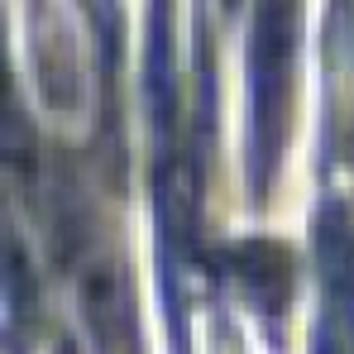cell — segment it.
I'll return each instance as SVG.
<instances>
[{"mask_svg":"<svg viewBox=\"0 0 354 354\" xmlns=\"http://www.w3.org/2000/svg\"><path fill=\"white\" fill-rule=\"evenodd\" d=\"M316 263H321V288H326V330L354 340V225L345 206L321 211Z\"/></svg>","mask_w":354,"mask_h":354,"instance_id":"3957f363","label":"cell"},{"mask_svg":"<svg viewBox=\"0 0 354 354\" xmlns=\"http://www.w3.org/2000/svg\"><path fill=\"white\" fill-rule=\"evenodd\" d=\"M230 263V278L239 283V292L249 297L259 311H283L288 297H292V254L283 244H268V239H244L225 254Z\"/></svg>","mask_w":354,"mask_h":354,"instance_id":"277c9868","label":"cell"},{"mask_svg":"<svg viewBox=\"0 0 354 354\" xmlns=\"http://www.w3.org/2000/svg\"><path fill=\"white\" fill-rule=\"evenodd\" d=\"M326 134L330 153H354V0L326 15Z\"/></svg>","mask_w":354,"mask_h":354,"instance_id":"7a4b0ae2","label":"cell"},{"mask_svg":"<svg viewBox=\"0 0 354 354\" xmlns=\"http://www.w3.org/2000/svg\"><path fill=\"white\" fill-rule=\"evenodd\" d=\"M297 0H259L249 34V177L254 192L273 177L292 124Z\"/></svg>","mask_w":354,"mask_h":354,"instance_id":"6da1fadb","label":"cell"}]
</instances>
